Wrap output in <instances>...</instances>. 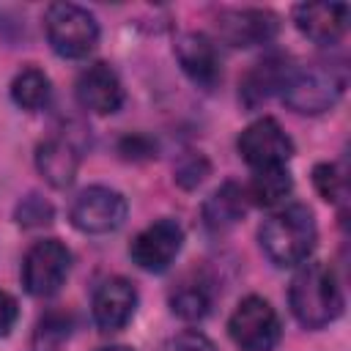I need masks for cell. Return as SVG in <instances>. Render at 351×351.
Masks as SVG:
<instances>
[{
    "label": "cell",
    "instance_id": "21",
    "mask_svg": "<svg viewBox=\"0 0 351 351\" xmlns=\"http://www.w3.org/2000/svg\"><path fill=\"white\" fill-rule=\"evenodd\" d=\"M313 184H315L318 195H321L324 200H329V203L340 200V197H343V192H346L340 170H337L335 165H329V162L315 165V170H313Z\"/></svg>",
    "mask_w": 351,
    "mask_h": 351
},
{
    "label": "cell",
    "instance_id": "9",
    "mask_svg": "<svg viewBox=\"0 0 351 351\" xmlns=\"http://www.w3.org/2000/svg\"><path fill=\"white\" fill-rule=\"evenodd\" d=\"M184 247V228L170 219V217H162L151 225H145L129 244V255L132 261L143 269V271H151V274H159L165 269H170V263L178 258Z\"/></svg>",
    "mask_w": 351,
    "mask_h": 351
},
{
    "label": "cell",
    "instance_id": "6",
    "mask_svg": "<svg viewBox=\"0 0 351 351\" xmlns=\"http://www.w3.org/2000/svg\"><path fill=\"white\" fill-rule=\"evenodd\" d=\"M71 271V252L60 239L36 241L22 261V285L30 296L47 299L55 296Z\"/></svg>",
    "mask_w": 351,
    "mask_h": 351
},
{
    "label": "cell",
    "instance_id": "3",
    "mask_svg": "<svg viewBox=\"0 0 351 351\" xmlns=\"http://www.w3.org/2000/svg\"><path fill=\"white\" fill-rule=\"evenodd\" d=\"M346 85H348V77L340 63L310 60L288 69L280 96L299 115H321L343 99Z\"/></svg>",
    "mask_w": 351,
    "mask_h": 351
},
{
    "label": "cell",
    "instance_id": "12",
    "mask_svg": "<svg viewBox=\"0 0 351 351\" xmlns=\"http://www.w3.org/2000/svg\"><path fill=\"white\" fill-rule=\"evenodd\" d=\"M176 58L181 63V71L203 90L217 88L222 80V63L214 41L206 33H184L176 41Z\"/></svg>",
    "mask_w": 351,
    "mask_h": 351
},
{
    "label": "cell",
    "instance_id": "4",
    "mask_svg": "<svg viewBox=\"0 0 351 351\" xmlns=\"http://www.w3.org/2000/svg\"><path fill=\"white\" fill-rule=\"evenodd\" d=\"M44 30L52 52L69 60L85 58L99 41L96 16L77 3H52L44 14Z\"/></svg>",
    "mask_w": 351,
    "mask_h": 351
},
{
    "label": "cell",
    "instance_id": "17",
    "mask_svg": "<svg viewBox=\"0 0 351 351\" xmlns=\"http://www.w3.org/2000/svg\"><path fill=\"white\" fill-rule=\"evenodd\" d=\"M247 208V195L236 181H225L203 206V222L211 230H228L233 228Z\"/></svg>",
    "mask_w": 351,
    "mask_h": 351
},
{
    "label": "cell",
    "instance_id": "14",
    "mask_svg": "<svg viewBox=\"0 0 351 351\" xmlns=\"http://www.w3.org/2000/svg\"><path fill=\"white\" fill-rule=\"evenodd\" d=\"M293 25L304 38L321 47H329L340 41L348 27V5L346 3H302L293 8Z\"/></svg>",
    "mask_w": 351,
    "mask_h": 351
},
{
    "label": "cell",
    "instance_id": "24",
    "mask_svg": "<svg viewBox=\"0 0 351 351\" xmlns=\"http://www.w3.org/2000/svg\"><path fill=\"white\" fill-rule=\"evenodd\" d=\"M16 318H19V304H16V299H14L11 293L0 291V337H5V335L14 329Z\"/></svg>",
    "mask_w": 351,
    "mask_h": 351
},
{
    "label": "cell",
    "instance_id": "10",
    "mask_svg": "<svg viewBox=\"0 0 351 351\" xmlns=\"http://www.w3.org/2000/svg\"><path fill=\"white\" fill-rule=\"evenodd\" d=\"M217 30L225 44L247 49V47L269 44L277 36L280 22L271 11H263V8H230L219 14Z\"/></svg>",
    "mask_w": 351,
    "mask_h": 351
},
{
    "label": "cell",
    "instance_id": "13",
    "mask_svg": "<svg viewBox=\"0 0 351 351\" xmlns=\"http://www.w3.org/2000/svg\"><path fill=\"white\" fill-rule=\"evenodd\" d=\"M77 101L96 115H112L123 104V85L107 63H93L77 77Z\"/></svg>",
    "mask_w": 351,
    "mask_h": 351
},
{
    "label": "cell",
    "instance_id": "7",
    "mask_svg": "<svg viewBox=\"0 0 351 351\" xmlns=\"http://www.w3.org/2000/svg\"><path fill=\"white\" fill-rule=\"evenodd\" d=\"M126 197L118 192V189H110V186H88L82 189L71 208H69V217H71V225L82 233H93V236H101V233H112L123 225L126 219Z\"/></svg>",
    "mask_w": 351,
    "mask_h": 351
},
{
    "label": "cell",
    "instance_id": "20",
    "mask_svg": "<svg viewBox=\"0 0 351 351\" xmlns=\"http://www.w3.org/2000/svg\"><path fill=\"white\" fill-rule=\"evenodd\" d=\"M211 307V293L200 280H184L170 293V310L184 321H200Z\"/></svg>",
    "mask_w": 351,
    "mask_h": 351
},
{
    "label": "cell",
    "instance_id": "22",
    "mask_svg": "<svg viewBox=\"0 0 351 351\" xmlns=\"http://www.w3.org/2000/svg\"><path fill=\"white\" fill-rule=\"evenodd\" d=\"M16 222L25 225V228H33V225H47L52 222V206L36 195H27L19 208H16Z\"/></svg>",
    "mask_w": 351,
    "mask_h": 351
},
{
    "label": "cell",
    "instance_id": "18",
    "mask_svg": "<svg viewBox=\"0 0 351 351\" xmlns=\"http://www.w3.org/2000/svg\"><path fill=\"white\" fill-rule=\"evenodd\" d=\"M293 189V178L288 173V167H263V170H255L244 195L261 206V208H274L277 203H282Z\"/></svg>",
    "mask_w": 351,
    "mask_h": 351
},
{
    "label": "cell",
    "instance_id": "23",
    "mask_svg": "<svg viewBox=\"0 0 351 351\" xmlns=\"http://www.w3.org/2000/svg\"><path fill=\"white\" fill-rule=\"evenodd\" d=\"M162 351H217V346L197 329H184V332H176L165 346Z\"/></svg>",
    "mask_w": 351,
    "mask_h": 351
},
{
    "label": "cell",
    "instance_id": "1",
    "mask_svg": "<svg viewBox=\"0 0 351 351\" xmlns=\"http://www.w3.org/2000/svg\"><path fill=\"white\" fill-rule=\"evenodd\" d=\"M258 241H261L263 255L274 266L280 269L302 266L307 263L318 241L315 217L304 203H291L261 225Z\"/></svg>",
    "mask_w": 351,
    "mask_h": 351
},
{
    "label": "cell",
    "instance_id": "5",
    "mask_svg": "<svg viewBox=\"0 0 351 351\" xmlns=\"http://www.w3.org/2000/svg\"><path fill=\"white\" fill-rule=\"evenodd\" d=\"M230 340L241 351H271L282 337L277 310L263 296H244L228 318Z\"/></svg>",
    "mask_w": 351,
    "mask_h": 351
},
{
    "label": "cell",
    "instance_id": "11",
    "mask_svg": "<svg viewBox=\"0 0 351 351\" xmlns=\"http://www.w3.org/2000/svg\"><path fill=\"white\" fill-rule=\"evenodd\" d=\"M137 310V291L126 277H110L93 291L90 313L101 332L123 329Z\"/></svg>",
    "mask_w": 351,
    "mask_h": 351
},
{
    "label": "cell",
    "instance_id": "2",
    "mask_svg": "<svg viewBox=\"0 0 351 351\" xmlns=\"http://www.w3.org/2000/svg\"><path fill=\"white\" fill-rule=\"evenodd\" d=\"M288 304L293 318L304 329H324L343 313V291L335 271L321 263H302L288 288Z\"/></svg>",
    "mask_w": 351,
    "mask_h": 351
},
{
    "label": "cell",
    "instance_id": "25",
    "mask_svg": "<svg viewBox=\"0 0 351 351\" xmlns=\"http://www.w3.org/2000/svg\"><path fill=\"white\" fill-rule=\"evenodd\" d=\"M99 351H134V348H129V346H104Z\"/></svg>",
    "mask_w": 351,
    "mask_h": 351
},
{
    "label": "cell",
    "instance_id": "19",
    "mask_svg": "<svg viewBox=\"0 0 351 351\" xmlns=\"http://www.w3.org/2000/svg\"><path fill=\"white\" fill-rule=\"evenodd\" d=\"M49 93H52V88H49V77L41 71V69H36V66H27V69H22L14 80H11V99H14V104L16 107H22V110H41L47 101H49Z\"/></svg>",
    "mask_w": 351,
    "mask_h": 351
},
{
    "label": "cell",
    "instance_id": "8",
    "mask_svg": "<svg viewBox=\"0 0 351 351\" xmlns=\"http://www.w3.org/2000/svg\"><path fill=\"white\" fill-rule=\"evenodd\" d=\"M236 148L252 170L282 167L293 156V140L274 118H258L241 129Z\"/></svg>",
    "mask_w": 351,
    "mask_h": 351
},
{
    "label": "cell",
    "instance_id": "15",
    "mask_svg": "<svg viewBox=\"0 0 351 351\" xmlns=\"http://www.w3.org/2000/svg\"><path fill=\"white\" fill-rule=\"evenodd\" d=\"M288 58L285 55H269L263 60H258L241 80L239 85V99L247 110H255L261 107L263 101H269L274 93L282 90V82L288 77Z\"/></svg>",
    "mask_w": 351,
    "mask_h": 351
},
{
    "label": "cell",
    "instance_id": "16",
    "mask_svg": "<svg viewBox=\"0 0 351 351\" xmlns=\"http://www.w3.org/2000/svg\"><path fill=\"white\" fill-rule=\"evenodd\" d=\"M36 167L38 173L58 189L69 186L77 176V167H80V154L77 148L63 140V137H47L38 143L36 148Z\"/></svg>",
    "mask_w": 351,
    "mask_h": 351
}]
</instances>
